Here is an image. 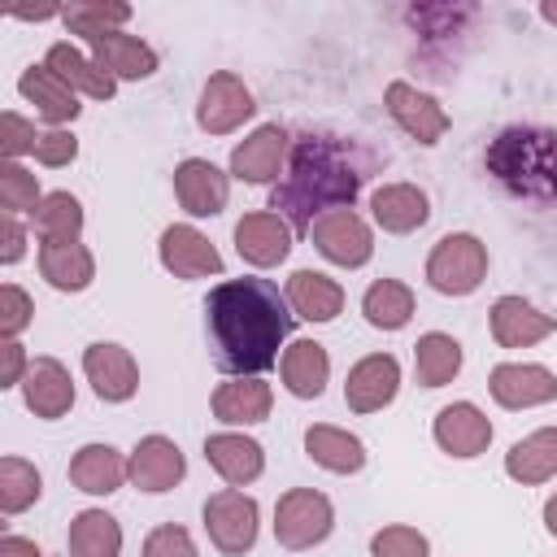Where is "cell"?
<instances>
[{"label": "cell", "mask_w": 557, "mask_h": 557, "mask_svg": "<svg viewBox=\"0 0 557 557\" xmlns=\"http://www.w3.org/2000/svg\"><path fill=\"white\" fill-rule=\"evenodd\" d=\"M0 557H44V548L30 535H0Z\"/></svg>", "instance_id": "7dc6e473"}, {"label": "cell", "mask_w": 557, "mask_h": 557, "mask_svg": "<svg viewBox=\"0 0 557 557\" xmlns=\"http://www.w3.org/2000/svg\"><path fill=\"white\" fill-rule=\"evenodd\" d=\"M270 527H274L278 548L309 553V548H318V544L331 540V531H335V505L318 487H287L274 500V522Z\"/></svg>", "instance_id": "5b68a950"}, {"label": "cell", "mask_w": 557, "mask_h": 557, "mask_svg": "<svg viewBox=\"0 0 557 557\" xmlns=\"http://www.w3.org/2000/svg\"><path fill=\"white\" fill-rule=\"evenodd\" d=\"M35 322V300L26 287L4 283L0 287V339H22V331Z\"/></svg>", "instance_id": "7bdbcfd3"}, {"label": "cell", "mask_w": 557, "mask_h": 557, "mask_svg": "<svg viewBox=\"0 0 557 557\" xmlns=\"http://www.w3.org/2000/svg\"><path fill=\"white\" fill-rule=\"evenodd\" d=\"M200 522H205L209 544L222 557H244V553H252V544L261 535V505L244 487H218L205 496Z\"/></svg>", "instance_id": "8992f818"}, {"label": "cell", "mask_w": 557, "mask_h": 557, "mask_svg": "<svg viewBox=\"0 0 557 557\" xmlns=\"http://www.w3.org/2000/svg\"><path fill=\"white\" fill-rule=\"evenodd\" d=\"M39 496H44V474H39V466L26 461V457H17V453L0 457V513H4V518H17V513H26Z\"/></svg>", "instance_id": "74e56055"}, {"label": "cell", "mask_w": 557, "mask_h": 557, "mask_svg": "<svg viewBox=\"0 0 557 557\" xmlns=\"http://www.w3.org/2000/svg\"><path fill=\"white\" fill-rule=\"evenodd\" d=\"M17 392H22V405H26L35 418H44V422L65 418V413L74 409V396H78V392H74V374H70L57 357H35Z\"/></svg>", "instance_id": "603a6c76"}, {"label": "cell", "mask_w": 557, "mask_h": 557, "mask_svg": "<svg viewBox=\"0 0 557 557\" xmlns=\"http://www.w3.org/2000/svg\"><path fill=\"white\" fill-rule=\"evenodd\" d=\"M83 379L91 383L96 400L104 405H126L139 392V361L126 344L117 339H91L83 348Z\"/></svg>", "instance_id": "8fae6325"}, {"label": "cell", "mask_w": 557, "mask_h": 557, "mask_svg": "<svg viewBox=\"0 0 557 557\" xmlns=\"http://www.w3.org/2000/svg\"><path fill=\"white\" fill-rule=\"evenodd\" d=\"M370 222L383 235H413L431 222V196L418 183H379L370 191Z\"/></svg>", "instance_id": "7402d4cb"}, {"label": "cell", "mask_w": 557, "mask_h": 557, "mask_svg": "<svg viewBox=\"0 0 557 557\" xmlns=\"http://www.w3.org/2000/svg\"><path fill=\"white\" fill-rule=\"evenodd\" d=\"M370 174L366 152L352 139L326 135V131H309L292 144V161L287 174L270 187V209L278 218H287L292 231L313 226V218L331 213V209H352L361 196V183Z\"/></svg>", "instance_id": "7a4b0ae2"}, {"label": "cell", "mask_w": 557, "mask_h": 557, "mask_svg": "<svg viewBox=\"0 0 557 557\" xmlns=\"http://www.w3.org/2000/svg\"><path fill=\"white\" fill-rule=\"evenodd\" d=\"M44 65H48L65 87H74V91L87 96V100H113V96H117V78H113L109 70H100V61H96L91 52L74 48L70 39H57V44L44 52Z\"/></svg>", "instance_id": "83f0119b"}, {"label": "cell", "mask_w": 557, "mask_h": 557, "mask_svg": "<svg viewBox=\"0 0 557 557\" xmlns=\"http://www.w3.org/2000/svg\"><path fill=\"white\" fill-rule=\"evenodd\" d=\"M383 104H387L392 122H396L409 139H418L422 148H435V144L448 135V126H453L448 109H444L431 91H422V87H413V83H405V78H392V83L383 87Z\"/></svg>", "instance_id": "7c38bea8"}, {"label": "cell", "mask_w": 557, "mask_h": 557, "mask_svg": "<svg viewBox=\"0 0 557 557\" xmlns=\"http://www.w3.org/2000/svg\"><path fill=\"white\" fill-rule=\"evenodd\" d=\"M305 457L313 466H322L326 474H361L370 461L366 440L352 435L348 426H335V422H309L305 426Z\"/></svg>", "instance_id": "484cf974"}, {"label": "cell", "mask_w": 557, "mask_h": 557, "mask_svg": "<svg viewBox=\"0 0 557 557\" xmlns=\"http://www.w3.org/2000/svg\"><path fill=\"white\" fill-rule=\"evenodd\" d=\"M487 265H492L487 244H483L474 231H448V235H440V239L431 244L422 274H426V283H431V292L461 300V296H474V292L483 287Z\"/></svg>", "instance_id": "277c9868"}, {"label": "cell", "mask_w": 557, "mask_h": 557, "mask_svg": "<svg viewBox=\"0 0 557 557\" xmlns=\"http://www.w3.org/2000/svg\"><path fill=\"white\" fill-rule=\"evenodd\" d=\"M292 305L287 296L257 274L222 278L205 296V331L213 344L218 370L231 374H265L278 366L283 348L292 344Z\"/></svg>", "instance_id": "6da1fadb"}, {"label": "cell", "mask_w": 557, "mask_h": 557, "mask_svg": "<svg viewBox=\"0 0 557 557\" xmlns=\"http://www.w3.org/2000/svg\"><path fill=\"white\" fill-rule=\"evenodd\" d=\"M418 313V296L409 283L400 278H374L366 292H361V318L374 326V331H405Z\"/></svg>", "instance_id": "836d02e7"}, {"label": "cell", "mask_w": 557, "mask_h": 557, "mask_svg": "<svg viewBox=\"0 0 557 557\" xmlns=\"http://www.w3.org/2000/svg\"><path fill=\"white\" fill-rule=\"evenodd\" d=\"M492 435H496V426H492V418H487L474 400H453V405H444V409L431 418V440H435V448H440L444 457H453V461H474V457H483L487 444H492Z\"/></svg>", "instance_id": "4fadbf2b"}, {"label": "cell", "mask_w": 557, "mask_h": 557, "mask_svg": "<svg viewBox=\"0 0 557 557\" xmlns=\"http://www.w3.org/2000/svg\"><path fill=\"white\" fill-rule=\"evenodd\" d=\"M35 161L48 165V170H65L78 161V135L70 126H48L35 144Z\"/></svg>", "instance_id": "ee69618b"}, {"label": "cell", "mask_w": 557, "mask_h": 557, "mask_svg": "<svg viewBox=\"0 0 557 557\" xmlns=\"http://www.w3.org/2000/svg\"><path fill=\"white\" fill-rule=\"evenodd\" d=\"M278 379H283L287 396H296V400H318V396L326 392V383H331V352H326L318 339L300 335V339H292V344L283 348V357H278Z\"/></svg>", "instance_id": "f546056e"}, {"label": "cell", "mask_w": 557, "mask_h": 557, "mask_svg": "<svg viewBox=\"0 0 557 557\" xmlns=\"http://www.w3.org/2000/svg\"><path fill=\"white\" fill-rule=\"evenodd\" d=\"M487 331H492L496 348H535L540 339H548L557 331V313H544L527 296L505 292L487 309Z\"/></svg>", "instance_id": "d6986e66"}, {"label": "cell", "mask_w": 557, "mask_h": 557, "mask_svg": "<svg viewBox=\"0 0 557 557\" xmlns=\"http://www.w3.org/2000/svg\"><path fill=\"white\" fill-rule=\"evenodd\" d=\"M283 296L292 305V313L300 322H313V326H326L344 313V287L339 278H331L326 270H292L287 283H283Z\"/></svg>", "instance_id": "cb8c5ba5"}, {"label": "cell", "mask_w": 557, "mask_h": 557, "mask_svg": "<svg viewBox=\"0 0 557 557\" xmlns=\"http://www.w3.org/2000/svg\"><path fill=\"white\" fill-rule=\"evenodd\" d=\"M540 17H544L548 26H557V0H544V4H540Z\"/></svg>", "instance_id": "f907efd6"}, {"label": "cell", "mask_w": 557, "mask_h": 557, "mask_svg": "<svg viewBox=\"0 0 557 557\" xmlns=\"http://www.w3.org/2000/svg\"><path fill=\"white\" fill-rule=\"evenodd\" d=\"M65 474H70V487L83 492V496H113L122 483H131L126 453H117L113 444H100V440L74 448Z\"/></svg>", "instance_id": "d4e9b609"}, {"label": "cell", "mask_w": 557, "mask_h": 557, "mask_svg": "<svg viewBox=\"0 0 557 557\" xmlns=\"http://www.w3.org/2000/svg\"><path fill=\"white\" fill-rule=\"evenodd\" d=\"M235 252L244 265L252 270H274L287 261L292 244H296V231L287 226V218H278L274 209H252L235 222Z\"/></svg>", "instance_id": "e0dca14e"}, {"label": "cell", "mask_w": 557, "mask_h": 557, "mask_svg": "<svg viewBox=\"0 0 557 557\" xmlns=\"http://www.w3.org/2000/svg\"><path fill=\"white\" fill-rule=\"evenodd\" d=\"M13 17L17 22H52V17H61V9H13Z\"/></svg>", "instance_id": "c3c4849f"}, {"label": "cell", "mask_w": 557, "mask_h": 557, "mask_svg": "<svg viewBox=\"0 0 557 557\" xmlns=\"http://www.w3.org/2000/svg\"><path fill=\"white\" fill-rule=\"evenodd\" d=\"M39 261V278L52 287V292H65V296H78L96 283V252L83 244V239H70V244H39L35 252Z\"/></svg>", "instance_id": "4dcf8cb0"}, {"label": "cell", "mask_w": 557, "mask_h": 557, "mask_svg": "<svg viewBox=\"0 0 557 557\" xmlns=\"http://www.w3.org/2000/svg\"><path fill=\"white\" fill-rule=\"evenodd\" d=\"M209 409H213V418H218L222 426L244 431V426H257V422L270 418V409H274V387H270L261 374H231V379H222V383L213 387Z\"/></svg>", "instance_id": "ffe728a7"}, {"label": "cell", "mask_w": 557, "mask_h": 557, "mask_svg": "<svg viewBox=\"0 0 557 557\" xmlns=\"http://www.w3.org/2000/svg\"><path fill=\"white\" fill-rule=\"evenodd\" d=\"M139 557H200V548H196V540H191V531L183 522H157L144 535Z\"/></svg>", "instance_id": "b9f144b4"}, {"label": "cell", "mask_w": 557, "mask_h": 557, "mask_svg": "<svg viewBox=\"0 0 557 557\" xmlns=\"http://www.w3.org/2000/svg\"><path fill=\"white\" fill-rule=\"evenodd\" d=\"M487 174L518 200L557 205V131L548 126H505L487 152Z\"/></svg>", "instance_id": "3957f363"}, {"label": "cell", "mask_w": 557, "mask_h": 557, "mask_svg": "<svg viewBox=\"0 0 557 557\" xmlns=\"http://www.w3.org/2000/svg\"><path fill=\"white\" fill-rule=\"evenodd\" d=\"M540 518H544V531H548V535L557 540V492H553V496L544 500V513H540Z\"/></svg>", "instance_id": "681fc988"}, {"label": "cell", "mask_w": 557, "mask_h": 557, "mask_svg": "<svg viewBox=\"0 0 557 557\" xmlns=\"http://www.w3.org/2000/svg\"><path fill=\"white\" fill-rule=\"evenodd\" d=\"M174 200L187 218H218L231 200V170L209 157H183L174 165Z\"/></svg>", "instance_id": "2e32d148"}, {"label": "cell", "mask_w": 557, "mask_h": 557, "mask_svg": "<svg viewBox=\"0 0 557 557\" xmlns=\"http://www.w3.org/2000/svg\"><path fill=\"white\" fill-rule=\"evenodd\" d=\"M400 396V361L392 352H366L361 361L348 366L344 379V405L348 413H379Z\"/></svg>", "instance_id": "ac0fdd59"}, {"label": "cell", "mask_w": 557, "mask_h": 557, "mask_svg": "<svg viewBox=\"0 0 557 557\" xmlns=\"http://www.w3.org/2000/svg\"><path fill=\"white\" fill-rule=\"evenodd\" d=\"M39 126L35 117L17 113V109H4L0 113V161H22V157H35V144H39Z\"/></svg>", "instance_id": "60d3db41"}, {"label": "cell", "mask_w": 557, "mask_h": 557, "mask_svg": "<svg viewBox=\"0 0 557 557\" xmlns=\"http://www.w3.org/2000/svg\"><path fill=\"white\" fill-rule=\"evenodd\" d=\"M157 261H161L174 278H183V283H191V278H222V270H226L218 244H213L200 226H191V222H170V226L161 231V239H157Z\"/></svg>", "instance_id": "30bf717a"}, {"label": "cell", "mask_w": 557, "mask_h": 557, "mask_svg": "<svg viewBox=\"0 0 557 557\" xmlns=\"http://www.w3.org/2000/svg\"><path fill=\"white\" fill-rule=\"evenodd\" d=\"M292 131L278 126V122H261L252 126L235 148H231V178L235 183H248V187H274L283 174H287V161H292Z\"/></svg>", "instance_id": "52a82bcc"}, {"label": "cell", "mask_w": 557, "mask_h": 557, "mask_svg": "<svg viewBox=\"0 0 557 557\" xmlns=\"http://www.w3.org/2000/svg\"><path fill=\"white\" fill-rule=\"evenodd\" d=\"M126 22H131V4H122V0H74V4L61 9V26L70 35H78L83 44H91L100 35H113Z\"/></svg>", "instance_id": "8d00e7d4"}, {"label": "cell", "mask_w": 557, "mask_h": 557, "mask_svg": "<svg viewBox=\"0 0 557 557\" xmlns=\"http://www.w3.org/2000/svg\"><path fill=\"white\" fill-rule=\"evenodd\" d=\"M461 366H466V352H461L457 335H448V331L418 335V344H413V379L422 387H431V392L435 387H448L461 374Z\"/></svg>", "instance_id": "e575fe53"}, {"label": "cell", "mask_w": 557, "mask_h": 557, "mask_svg": "<svg viewBox=\"0 0 557 557\" xmlns=\"http://www.w3.org/2000/svg\"><path fill=\"white\" fill-rule=\"evenodd\" d=\"M17 96H22L48 126H70V122L83 113L78 91L65 87L44 61H35V65H26V70L17 74Z\"/></svg>", "instance_id": "f1b7e54d"}, {"label": "cell", "mask_w": 557, "mask_h": 557, "mask_svg": "<svg viewBox=\"0 0 557 557\" xmlns=\"http://www.w3.org/2000/svg\"><path fill=\"white\" fill-rule=\"evenodd\" d=\"M26 244H30V235H26L22 218L0 213V265H17L26 257Z\"/></svg>", "instance_id": "f6af8a7d"}, {"label": "cell", "mask_w": 557, "mask_h": 557, "mask_svg": "<svg viewBox=\"0 0 557 557\" xmlns=\"http://www.w3.org/2000/svg\"><path fill=\"white\" fill-rule=\"evenodd\" d=\"M257 117V96L235 70H213L196 100V126L205 135H231Z\"/></svg>", "instance_id": "9c48e42d"}, {"label": "cell", "mask_w": 557, "mask_h": 557, "mask_svg": "<svg viewBox=\"0 0 557 557\" xmlns=\"http://www.w3.org/2000/svg\"><path fill=\"white\" fill-rule=\"evenodd\" d=\"M91 57L100 61V70H109L117 83H144L161 70V57L148 39L131 35V30H113V35H100L87 44Z\"/></svg>", "instance_id": "4316f807"}, {"label": "cell", "mask_w": 557, "mask_h": 557, "mask_svg": "<svg viewBox=\"0 0 557 557\" xmlns=\"http://www.w3.org/2000/svg\"><path fill=\"white\" fill-rule=\"evenodd\" d=\"M26 370H30V357H26L22 339H0V387L4 392L9 387H22Z\"/></svg>", "instance_id": "bcb514c9"}, {"label": "cell", "mask_w": 557, "mask_h": 557, "mask_svg": "<svg viewBox=\"0 0 557 557\" xmlns=\"http://www.w3.org/2000/svg\"><path fill=\"white\" fill-rule=\"evenodd\" d=\"M505 474L522 487H544L557 479V426H535L531 435L513 440L505 453Z\"/></svg>", "instance_id": "1f68e13d"}, {"label": "cell", "mask_w": 557, "mask_h": 557, "mask_svg": "<svg viewBox=\"0 0 557 557\" xmlns=\"http://www.w3.org/2000/svg\"><path fill=\"white\" fill-rule=\"evenodd\" d=\"M83 222H87L83 200H78L74 191H65V187L44 191L39 209L30 213V226H35V235H39V244H70V239H83Z\"/></svg>", "instance_id": "d590c367"}, {"label": "cell", "mask_w": 557, "mask_h": 557, "mask_svg": "<svg viewBox=\"0 0 557 557\" xmlns=\"http://www.w3.org/2000/svg\"><path fill=\"white\" fill-rule=\"evenodd\" d=\"M309 239H313L318 257L339 270H361L374 257V226L357 209H331V213L313 218Z\"/></svg>", "instance_id": "ba28073f"}, {"label": "cell", "mask_w": 557, "mask_h": 557, "mask_svg": "<svg viewBox=\"0 0 557 557\" xmlns=\"http://www.w3.org/2000/svg\"><path fill=\"white\" fill-rule=\"evenodd\" d=\"M39 200H44V191H39V178H35V170H26L22 161H0V205H4V213H13V218H30L35 209H39Z\"/></svg>", "instance_id": "f35d334b"}, {"label": "cell", "mask_w": 557, "mask_h": 557, "mask_svg": "<svg viewBox=\"0 0 557 557\" xmlns=\"http://www.w3.org/2000/svg\"><path fill=\"white\" fill-rule=\"evenodd\" d=\"M65 553L70 557H122V522L100 505L78 509L65 531Z\"/></svg>", "instance_id": "d6a6232c"}, {"label": "cell", "mask_w": 557, "mask_h": 557, "mask_svg": "<svg viewBox=\"0 0 557 557\" xmlns=\"http://www.w3.org/2000/svg\"><path fill=\"white\" fill-rule=\"evenodd\" d=\"M487 396L509 413L540 409L557 400V374L540 361H500L487 370Z\"/></svg>", "instance_id": "9a60e30c"}, {"label": "cell", "mask_w": 557, "mask_h": 557, "mask_svg": "<svg viewBox=\"0 0 557 557\" xmlns=\"http://www.w3.org/2000/svg\"><path fill=\"white\" fill-rule=\"evenodd\" d=\"M205 461H209V470L226 487H248V483H257L265 474V448H261V440H252L248 431H231V426L205 435Z\"/></svg>", "instance_id": "44dd1931"}, {"label": "cell", "mask_w": 557, "mask_h": 557, "mask_svg": "<svg viewBox=\"0 0 557 557\" xmlns=\"http://www.w3.org/2000/svg\"><path fill=\"white\" fill-rule=\"evenodd\" d=\"M370 557H431V540L409 522H387L370 535Z\"/></svg>", "instance_id": "ab89813d"}, {"label": "cell", "mask_w": 557, "mask_h": 557, "mask_svg": "<svg viewBox=\"0 0 557 557\" xmlns=\"http://www.w3.org/2000/svg\"><path fill=\"white\" fill-rule=\"evenodd\" d=\"M126 474H131V487L148 496H165L187 479V457L170 435L152 431V435H139L135 448L126 453Z\"/></svg>", "instance_id": "5bb4252c"}]
</instances>
